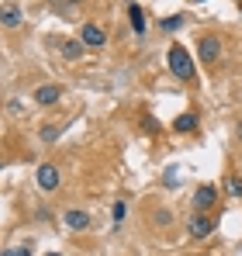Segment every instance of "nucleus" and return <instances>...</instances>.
<instances>
[{
	"label": "nucleus",
	"mask_w": 242,
	"mask_h": 256,
	"mask_svg": "<svg viewBox=\"0 0 242 256\" xmlns=\"http://www.w3.org/2000/svg\"><path fill=\"white\" fill-rule=\"evenodd\" d=\"M166 59H170V70H173V76H176V80H187V84H194V76H198V66H194V59H190V52H187L184 45H170Z\"/></svg>",
	"instance_id": "nucleus-1"
},
{
	"label": "nucleus",
	"mask_w": 242,
	"mask_h": 256,
	"mask_svg": "<svg viewBox=\"0 0 242 256\" xmlns=\"http://www.w3.org/2000/svg\"><path fill=\"white\" fill-rule=\"evenodd\" d=\"M214 228H218V222H214L208 212H198L190 222H187V236H190L194 242H201V239H208V236H214Z\"/></svg>",
	"instance_id": "nucleus-2"
},
{
	"label": "nucleus",
	"mask_w": 242,
	"mask_h": 256,
	"mask_svg": "<svg viewBox=\"0 0 242 256\" xmlns=\"http://www.w3.org/2000/svg\"><path fill=\"white\" fill-rule=\"evenodd\" d=\"M194 212H211L214 204H218V187H211V184H204V187H198L194 190Z\"/></svg>",
	"instance_id": "nucleus-3"
},
{
	"label": "nucleus",
	"mask_w": 242,
	"mask_h": 256,
	"mask_svg": "<svg viewBox=\"0 0 242 256\" xmlns=\"http://www.w3.org/2000/svg\"><path fill=\"white\" fill-rule=\"evenodd\" d=\"M198 56H201V62H218V56H222V42H218V35H204L201 42H198Z\"/></svg>",
	"instance_id": "nucleus-4"
},
{
	"label": "nucleus",
	"mask_w": 242,
	"mask_h": 256,
	"mask_svg": "<svg viewBox=\"0 0 242 256\" xmlns=\"http://www.w3.org/2000/svg\"><path fill=\"white\" fill-rule=\"evenodd\" d=\"M80 38H83L86 45H90V48H104V45H108V32H104L100 24L86 21V24L80 28Z\"/></svg>",
	"instance_id": "nucleus-5"
},
{
	"label": "nucleus",
	"mask_w": 242,
	"mask_h": 256,
	"mask_svg": "<svg viewBox=\"0 0 242 256\" xmlns=\"http://www.w3.org/2000/svg\"><path fill=\"white\" fill-rule=\"evenodd\" d=\"M38 187L45 194H52V190L59 187V166H56V163H42L38 166Z\"/></svg>",
	"instance_id": "nucleus-6"
},
{
	"label": "nucleus",
	"mask_w": 242,
	"mask_h": 256,
	"mask_svg": "<svg viewBox=\"0 0 242 256\" xmlns=\"http://www.w3.org/2000/svg\"><path fill=\"white\" fill-rule=\"evenodd\" d=\"M59 97H62V90L56 84H42L38 90H35V100H38L42 108H52V104H59Z\"/></svg>",
	"instance_id": "nucleus-7"
},
{
	"label": "nucleus",
	"mask_w": 242,
	"mask_h": 256,
	"mask_svg": "<svg viewBox=\"0 0 242 256\" xmlns=\"http://www.w3.org/2000/svg\"><path fill=\"white\" fill-rule=\"evenodd\" d=\"M128 21H132V28H135V35H146V32H149V28H146V10H142V7H138L135 0L128 4Z\"/></svg>",
	"instance_id": "nucleus-8"
},
{
	"label": "nucleus",
	"mask_w": 242,
	"mask_h": 256,
	"mask_svg": "<svg viewBox=\"0 0 242 256\" xmlns=\"http://www.w3.org/2000/svg\"><path fill=\"white\" fill-rule=\"evenodd\" d=\"M66 225H70L73 232H86V228H90V214L73 208V212H66Z\"/></svg>",
	"instance_id": "nucleus-9"
},
{
	"label": "nucleus",
	"mask_w": 242,
	"mask_h": 256,
	"mask_svg": "<svg viewBox=\"0 0 242 256\" xmlns=\"http://www.w3.org/2000/svg\"><path fill=\"white\" fill-rule=\"evenodd\" d=\"M59 48H62V56H66L70 62H76V59H83V48H86V42H83V38H70V42L59 45Z\"/></svg>",
	"instance_id": "nucleus-10"
},
{
	"label": "nucleus",
	"mask_w": 242,
	"mask_h": 256,
	"mask_svg": "<svg viewBox=\"0 0 242 256\" xmlns=\"http://www.w3.org/2000/svg\"><path fill=\"white\" fill-rule=\"evenodd\" d=\"M198 125H201V118L190 111V114H180V118L173 122V132H180V135H184V132H194Z\"/></svg>",
	"instance_id": "nucleus-11"
},
{
	"label": "nucleus",
	"mask_w": 242,
	"mask_h": 256,
	"mask_svg": "<svg viewBox=\"0 0 242 256\" xmlns=\"http://www.w3.org/2000/svg\"><path fill=\"white\" fill-rule=\"evenodd\" d=\"M18 24H21V10L14 4H7L4 7V28H18Z\"/></svg>",
	"instance_id": "nucleus-12"
},
{
	"label": "nucleus",
	"mask_w": 242,
	"mask_h": 256,
	"mask_svg": "<svg viewBox=\"0 0 242 256\" xmlns=\"http://www.w3.org/2000/svg\"><path fill=\"white\" fill-rule=\"evenodd\" d=\"M225 190H228L232 198H242V176H239V173H228V180H225Z\"/></svg>",
	"instance_id": "nucleus-13"
},
{
	"label": "nucleus",
	"mask_w": 242,
	"mask_h": 256,
	"mask_svg": "<svg viewBox=\"0 0 242 256\" xmlns=\"http://www.w3.org/2000/svg\"><path fill=\"white\" fill-rule=\"evenodd\" d=\"M162 32H180L184 28V14H173V18H162V24H160Z\"/></svg>",
	"instance_id": "nucleus-14"
},
{
	"label": "nucleus",
	"mask_w": 242,
	"mask_h": 256,
	"mask_svg": "<svg viewBox=\"0 0 242 256\" xmlns=\"http://www.w3.org/2000/svg\"><path fill=\"white\" fill-rule=\"evenodd\" d=\"M56 138H59V128H42V142H56Z\"/></svg>",
	"instance_id": "nucleus-15"
},
{
	"label": "nucleus",
	"mask_w": 242,
	"mask_h": 256,
	"mask_svg": "<svg viewBox=\"0 0 242 256\" xmlns=\"http://www.w3.org/2000/svg\"><path fill=\"white\" fill-rule=\"evenodd\" d=\"M170 222H173V214L166 212V208H162V212H156V225H162V228H166Z\"/></svg>",
	"instance_id": "nucleus-16"
},
{
	"label": "nucleus",
	"mask_w": 242,
	"mask_h": 256,
	"mask_svg": "<svg viewBox=\"0 0 242 256\" xmlns=\"http://www.w3.org/2000/svg\"><path fill=\"white\" fill-rule=\"evenodd\" d=\"M114 222H124V204H121V201L114 204Z\"/></svg>",
	"instance_id": "nucleus-17"
},
{
	"label": "nucleus",
	"mask_w": 242,
	"mask_h": 256,
	"mask_svg": "<svg viewBox=\"0 0 242 256\" xmlns=\"http://www.w3.org/2000/svg\"><path fill=\"white\" fill-rule=\"evenodd\" d=\"M142 125L149 128V132H156V128H160V125H156V118H149V114H146V118H142Z\"/></svg>",
	"instance_id": "nucleus-18"
},
{
	"label": "nucleus",
	"mask_w": 242,
	"mask_h": 256,
	"mask_svg": "<svg viewBox=\"0 0 242 256\" xmlns=\"http://www.w3.org/2000/svg\"><path fill=\"white\" fill-rule=\"evenodd\" d=\"M18 256H32V250H14Z\"/></svg>",
	"instance_id": "nucleus-19"
},
{
	"label": "nucleus",
	"mask_w": 242,
	"mask_h": 256,
	"mask_svg": "<svg viewBox=\"0 0 242 256\" xmlns=\"http://www.w3.org/2000/svg\"><path fill=\"white\" fill-rule=\"evenodd\" d=\"M66 4H73V7H80V4H83V0H66Z\"/></svg>",
	"instance_id": "nucleus-20"
},
{
	"label": "nucleus",
	"mask_w": 242,
	"mask_h": 256,
	"mask_svg": "<svg viewBox=\"0 0 242 256\" xmlns=\"http://www.w3.org/2000/svg\"><path fill=\"white\" fill-rule=\"evenodd\" d=\"M4 256H18V253H14V250H4Z\"/></svg>",
	"instance_id": "nucleus-21"
},
{
	"label": "nucleus",
	"mask_w": 242,
	"mask_h": 256,
	"mask_svg": "<svg viewBox=\"0 0 242 256\" xmlns=\"http://www.w3.org/2000/svg\"><path fill=\"white\" fill-rule=\"evenodd\" d=\"M194 4H208V0H194Z\"/></svg>",
	"instance_id": "nucleus-22"
},
{
	"label": "nucleus",
	"mask_w": 242,
	"mask_h": 256,
	"mask_svg": "<svg viewBox=\"0 0 242 256\" xmlns=\"http://www.w3.org/2000/svg\"><path fill=\"white\" fill-rule=\"evenodd\" d=\"M236 4H239V10H242V0H236Z\"/></svg>",
	"instance_id": "nucleus-23"
},
{
	"label": "nucleus",
	"mask_w": 242,
	"mask_h": 256,
	"mask_svg": "<svg viewBox=\"0 0 242 256\" xmlns=\"http://www.w3.org/2000/svg\"><path fill=\"white\" fill-rule=\"evenodd\" d=\"M48 256H62V253H48Z\"/></svg>",
	"instance_id": "nucleus-24"
},
{
	"label": "nucleus",
	"mask_w": 242,
	"mask_h": 256,
	"mask_svg": "<svg viewBox=\"0 0 242 256\" xmlns=\"http://www.w3.org/2000/svg\"><path fill=\"white\" fill-rule=\"evenodd\" d=\"M239 138H242V125H239Z\"/></svg>",
	"instance_id": "nucleus-25"
}]
</instances>
